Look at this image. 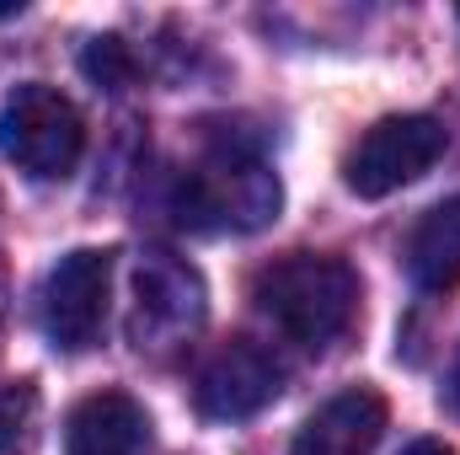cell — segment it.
I'll return each mask as SVG.
<instances>
[{
    "label": "cell",
    "instance_id": "3",
    "mask_svg": "<svg viewBox=\"0 0 460 455\" xmlns=\"http://www.w3.org/2000/svg\"><path fill=\"white\" fill-rule=\"evenodd\" d=\"M0 150L16 172H27L38 183H59L81 166L86 123L65 92L27 81L0 103Z\"/></svg>",
    "mask_w": 460,
    "mask_h": 455
},
{
    "label": "cell",
    "instance_id": "6",
    "mask_svg": "<svg viewBox=\"0 0 460 455\" xmlns=\"http://www.w3.org/2000/svg\"><path fill=\"white\" fill-rule=\"evenodd\" d=\"M108 295H113V252L102 246L65 252L43 279V300H38L43 338L59 353L97 348L108 333Z\"/></svg>",
    "mask_w": 460,
    "mask_h": 455
},
{
    "label": "cell",
    "instance_id": "1",
    "mask_svg": "<svg viewBox=\"0 0 460 455\" xmlns=\"http://www.w3.org/2000/svg\"><path fill=\"white\" fill-rule=\"evenodd\" d=\"M284 188L268 156L241 139V134H215L199 145V156L172 177V220L182 230L204 236H246L279 220Z\"/></svg>",
    "mask_w": 460,
    "mask_h": 455
},
{
    "label": "cell",
    "instance_id": "8",
    "mask_svg": "<svg viewBox=\"0 0 460 455\" xmlns=\"http://www.w3.org/2000/svg\"><path fill=\"white\" fill-rule=\"evenodd\" d=\"M380 434H385V402H380V391L353 386V391H338L332 402H322L300 424L289 455H369L380 445Z\"/></svg>",
    "mask_w": 460,
    "mask_h": 455
},
{
    "label": "cell",
    "instance_id": "14",
    "mask_svg": "<svg viewBox=\"0 0 460 455\" xmlns=\"http://www.w3.org/2000/svg\"><path fill=\"white\" fill-rule=\"evenodd\" d=\"M402 455H456V451H450L445 440H412V445H407Z\"/></svg>",
    "mask_w": 460,
    "mask_h": 455
},
{
    "label": "cell",
    "instance_id": "4",
    "mask_svg": "<svg viewBox=\"0 0 460 455\" xmlns=\"http://www.w3.org/2000/svg\"><path fill=\"white\" fill-rule=\"evenodd\" d=\"M450 150V129L434 113H391L369 123L343 156V188L358 199H385L439 166Z\"/></svg>",
    "mask_w": 460,
    "mask_h": 455
},
{
    "label": "cell",
    "instance_id": "13",
    "mask_svg": "<svg viewBox=\"0 0 460 455\" xmlns=\"http://www.w3.org/2000/svg\"><path fill=\"white\" fill-rule=\"evenodd\" d=\"M445 407L460 418V359L450 364V380H445Z\"/></svg>",
    "mask_w": 460,
    "mask_h": 455
},
{
    "label": "cell",
    "instance_id": "10",
    "mask_svg": "<svg viewBox=\"0 0 460 455\" xmlns=\"http://www.w3.org/2000/svg\"><path fill=\"white\" fill-rule=\"evenodd\" d=\"M402 268L418 295H445L460 284V193L434 204L418 226L407 230Z\"/></svg>",
    "mask_w": 460,
    "mask_h": 455
},
{
    "label": "cell",
    "instance_id": "11",
    "mask_svg": "<svg viewBox=\"0 0 460 455\" xmlns=\"http://www.w3.org/2000/svg\"><path fill=\"white\" fill-rule=\"evenodd\" d=\"M38 418V391L27 380H0V455H16L32 434Z\"/></svg>",
    "mask_w": 460,
    "mask_h": 455
},
{
    "label": "cell",
    "instance_id": "2",
    "mask_svg": "<svg viewBox=\"0 0 460 455\" xmlns=\"http://www.w3.org/2000/svg\"><path fill=\"white\" fill-rule=\"evenodd\" d=\"M257 311L305 353H327L358 322V273L332 252H284L252 279Z\"/></svg>",
    "mask_w": 460,
    "mask_h": 455
},
{
    "label": "cell",
    "instance_id": "12",
    "mask_svg": "<svg viewBox=\"0 0 460 455\" xmlns=\"http://www.w3.org/2000/svg\"><path fill=\"white\" fill-rule=\"evenodd\" d=\"M86 76L97 81V86H108V92H123L128 81H134V54H128V43L123 38H92V49H86Z\"/></svg>",
    "mask_w": 460,
    "mask_h": 455
},
{
    "label": "cell",
    "instance_id": "9",
    "mask_svg": "<svg viewBox=\"0 0 460 455\" xmlns=\"http://www.w3.org/2000/svg\"><path fill=\"white\" fill-rule=\"evenodd\" d=\"M150 445V413L128 391H92L65 418V455H139Z\"/></svg>",
    "mask_w": 460,
    "mask_h": 455
},
{
    "label": "cell",
    "instance_id": "15",
    "mask_svg": "<svg viewBox=\"0 0 460 455\" xmlns=\"http://www.w3.org/2000/svg\"><path fill=\"white\" fill-rule=\"evenodd\" d=\"M0 311H5V273H0Z\"/></svg>",
    "mask_w": 460,
    "mask_h": 455
},
{
    "label": "cell",
    "instance_id": "5",
    "mask_svg": "<svg viewBox=\"0 0 460 455\" xmlns=\"http://www.w3.org/2000/svg\"><path fill=\"white\" fill-rule=\"evenodd\" d=\"M209 295L199 268H188L172 252H145L134 263V306H128V343L145 353H166L177 343H188L204 327Z\"/></svg>",
    "mask_w": 460,
    "mask_h": 455
},
{
    "label": "cell",
    "instance_id": "7",
    "mask_svg": "<svg viewBox=\"0 0 460 455\" xmlns=\"http://www.w3.org/2000/svg\"><path fill=\"white\" fill-rule=\"evenodd\" d=\"M279 391H284V359L252 338L220 343L199 364V380H193V402L215 424L257 418L268 402H279Z\"/></svg>",
    "mask_w": 460,
    "mask_h": 455
}]
</instances>
